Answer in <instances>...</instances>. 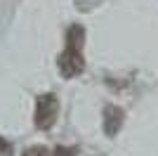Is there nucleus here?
<instances>
[{
  "label": "nucleus",
  "instance_id": "7",
  "mask_svg": "<svg viewBox=\"0 0 158 156\" xmlns=\"http://www.w3.org/2000/svg\"><path fill=\"white\" fill-rule=\"evenodd\" d=\"M0 156H12V144L5 137H0Z\"/></svg>",
  "mask_w": 158,
  "mask_h": 156
},
{
  "label": "nucleus",
  "instance_id": "6",
  "mask_svg": "<svg viewBox=\"0 0 158 156\" xmlns=\"http://www.w3.org/2000/svg\"><path fill=\"white\" fill-rule=\"evenodd\" d=\"M76 154H78L76 147H64V144L54 147V151H52V156H76Z\"/></svg>",
  "mask_w": 158,
  "mask_h": 156
},
{
  "label": "nucleus",
  "instance_id": "1",
  "mask_svg": "<svg viewBox=\"0 0 158 156\" xmlns=\"http://www.w3.org/2000/svg\"><path fill=\"white\" fill-rule=\"evenodd\" d=\"M57 116H59V99L54 97L52 92L40 95V97L35 99V114H33L35 128L50 130L54 123H57Z\"/></svg>",
  "mask_w": 158,
  "mask_h": 156
},
{
  "label": "nucleus",
  "instance_id": "5",
  "mask_svg": "<svg viewBox=\"0 0 158 156\" xmlns=\"http://www.w3.org/2000/svg\"><path fill=\"white\" fill-rule=\"evenodd\" d=\"M21 156H52V151L47 149V147H43V144H33L28 149H24Z\"/></svg>",
  "mask_w": 158,
  "mask_h": 156
},
{
  "label": "nucleus",
  "instance_id": "4",
  "mask_svg": "<svg viewBox=\"0 0 158 156\" xmlns=\"http://www.w3.org/2000/svg\"><path fill=\"white\" fill-rule=\"evenodd\" d=\"M66 45L80 47V50H83V45H85V28L80 24H73L71 28L66 31Z\"/></svg>",
  "mask_w": 158,
  "mask_h": 156
},
{
  "label": "nucleus",
  "instance_id": "3",
  "mask_svg": "<svg viewBox=\"0 0 158 156\" xmlns=\"http://www.w3.org/2000/svg\"><path fill=\"white\" fill-rule=\"evenodd\" d=\"M123 123H125V111L120 106H116V104H106L104 106V132H106V137H116L120 132V128H123Z\"/></svg>",
  "mask_w": 158,
  "mask_h": 156
},
{
  "label": "nucleus",
  "instance_id": "2",
  "mask_svg": "<svg viewBox=\"0 0 158 156\" xmlns=\"http://www.w3.org/2000/svg\"><path fill=\"white\" fill-rule=\"evenodd\" d=\"M57 66H59V73L64 78H76L78 73H83V69H85L83 50H80V47L66 45L64 52L59 54V59H57Z\"/></svg>",
  "mask_w": 158,
  "mask_h": 156
}]
</instances>
